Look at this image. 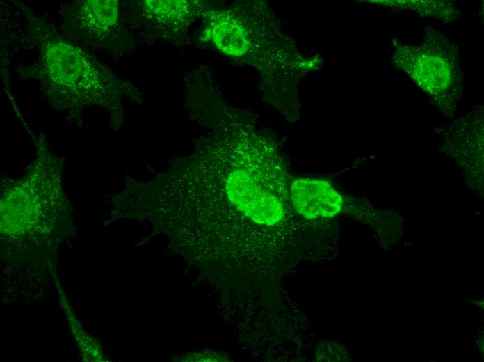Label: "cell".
Wrapping results in <instances>:
<instances>
[{"instance_id": "3957f363", "label": "cell", "mask_w": 484, "mask_h": 362, "mask_svg": "<svg viewBox=\"0 0 484 362\" xmlns=\"http://www.w3.org/2000/svg\"><path fill=\"white\" fill-rule=\"evenodd\" d=\"M289 191L293 209L307 219L332 218L342 210V196L324 180L296 178L291 181Z\"/></svg>"}, {"instance_id": "6da1fadb", "label": "cell", "mask_w": 484, "mask_h": 362, "mask_svg": "<svg viewBox=\"0 0 484 362\" xmlns=\"http://www.w3.org/2000/svg\"><path fill=\"white\" fill-rule=\"evenodd\" d=\"M391 61L442 109L454 107L462 91L458 47L439 31L424 30L416 42L391 40Z\"/></svg>"}, {"instance_id": "7a4b0ae2", "label": "cell", "mask_w": 484, "mask_h": 362, "mask_svg": "<svg viewBox=\"0 0 484 362\" xmlns=\"http://www.w3.org/2000/svg\"><path fill=\"white\" fill-rule=\"evenodd\" d=\"M221 191L236 210L258 226H275L284 219L282 203L253 171L240 167L227 170Z\"/></svg>"}]
</instances>
